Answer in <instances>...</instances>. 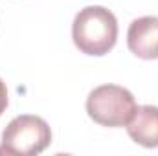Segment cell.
Listing matches in <instances>:
<instances>
[{
    "label": "cell",
    "mask_w": 158,
    "mask_h": 156,
    "mask_svg": "<svg viewBox=\"0 0 158 156\" xmlns=\"http://www.w3.org/2000/svg\"><path fill=\"white\" fill-rule=\"evenodd\" d=\"M72 39L81 53L101 57L118 40V20L103 6H86L74 17Z\"/></svg>",
    "instance_id": "6da1fadb"
},
{
    "label": "cell",
    "mask_w": 158,
    "mask_h": 156,
    "mask_svg": "<svg viewBox=\"0 0 158 156\" xmlns=\"http://www.w3.org/2000/svg\"><path fill=\"white\" fill-rule=\"evenodd\" d=\"M136 109L134 96L118 84L96 86L86 97V112L90 119L103 127H125Z\"/></svg>",
    "instance_id": "7a4b0ae2"
},
{
    "label": "cell",
    "mask_w": 158,
    "mask_h": 156,
    "mask_svg": "<svg viewBox=\"0 0 158 156\" xmlns=\"http://www.w3.org/2000/svg\"><path fill=\"white\" fill-rule=\"evenodd\" d=\"M52 142V130L39 116L22 114L13 117L2 132V149L7 154H40Z\"/></svg>",
    "instance_id": "3957f363"
},
{
    "label": "cell",
    "mask_w": 158,
    "mask_h": 156,
    "mask_svg": "<svg viewBox=\"0 0 158 156\" xmlns=\"http://www.w3.org/2000/svg\"><path fill=\"white\" fill-rule=\"evenodd\" d=\"M127 46L140 59H158V17H140L132 20L127 31Z\"/></svg>",
    "instance_id": "277c9868"
},
{
    "label": "cell",
    "mask_w": 158,
    "mask_h": 156,
    "mask_svg": "<svg viewBox=\"0 0 158 156\" xmlns=\"http://www.w3.org/2000/svg\"><path fill=\"white\" fill-rule=\"evenodd\" d=\"M125 127L131 140L136 142L138 145L147 149L158 147V107L153 105L138 107L134 116Z\"/></svg>",
    "instance_id": "5b68a950"
},
{
    "label": "cell",
    "mask_w": 158,
    "mask_h": 156,
    "mask_svg": "<svg viewBox=\"0 0 158 156\" xmlns=\"http://www.w3.org/2000/svg\"><path fill=\"white\" fill-rule=\"evenodd\" d=\"M7 109V88H6V83L0 79V116L6 112Z\"/></svg>",
    "instance_id": "8992f818"
}]
</instances>
